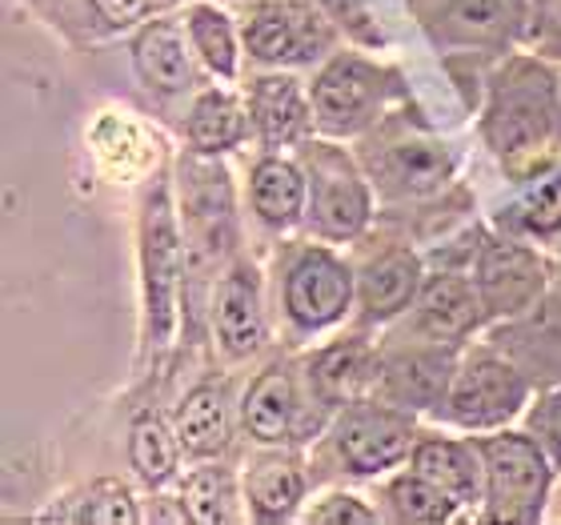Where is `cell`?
<instances>
[{
  "mask_svg": "<svg viewBox=\"0 0 561 525\" xmlns=\"http://www.w3.org/2000/svg\"><path fill=\"white\" fill-rule=\"evenodd\" d=\"M377 362H381V350L374 353L365 345V338L337 341V345L309 357V386L317 389L325 406H345L353 397H362L365 386L377 381Z\"/></svg>",
  "mask_w": 561,
  "mask_h": 525,
  "instance_id": "24",
  "label": "cell"
},
{
  "mask_svg": "<svg viewBox=\"0 0 561 525\" xmlns=\"http://www.w3.org/2000/svg\"><path fill=\"white\" fill-rule=\"evenodd\" d=\"M249 197H253V213L270 229H293L309 213V176L297 161L261 157L249 176Z\"/></svg>",
  "mask_w": 561,
  "mask_h": 525,
  "instance_id": "23",
  "label": "cell"
},
{
  "mask_svg": "<svg viewBox=\"0 0 561 525\" xmlns=\"http://www.w3.org/2000/svg\"><path fill=\"white\" fill-rule=\"evenodd\" d=\"M301 421L305 401L297 389V374L285 362H273L249 386L245 401H241V425L257 445L280 449V445L301 442Z\"/></svg>",
  "mask_w": 561,
  "mask_h": 525,
  "instance_id": "19",
  "label": "cell"
},
{
  "mask_svg": "<svg viewBox=\"0 0 561 525\" xmlns=\"http://www.w3.org/2000/svg\"><path fill=\"white\" fill-rule=\"evenodd\" d=\"M133 65L140 81L157 93H188L197 84L193 57L185 48V33L176 21H149L133 41Z\"/></svg>",
  "mask_w": 561,
  "mask_h": 525,
  "instance_id": "22",
  "label": "cell"
},
{
  "mask_svg": "<svg viewBox=\"0 0 561 525\" xmlns=\"http://www.w3.org/2000/svg\"><path fill=\"white\" fill-rule=\"evenodd\" d=\"M386 498H389L393 517H401V522H421V525L454 522L457 510H461L442 486H433V481L425 478V473H417V469H410V473H401V478L389 481Z\"/></svg>",
  "mask_w": 561,
  "mask_h": 525,
  "instance_id": "31",
  "label": "cell"
},
{
  "mask_svg": "<svg viewBox=\"0 0 561 525\" xmlns=\"http://www.w3.org/2000/svg\"><path fill=\"white\" fill-rule=\"evenodd\" d=\"M181 510L197 525H229L237 522V486L225 466L193 469L181 486Z\"/></svg>",
  "mask_w": 561,
  "mask_h": 525,
  "instance_id": "30",
  "label": "cell"
},
{
  "mask_svg": "<svg viewBox=\"0 0 561 525\" xmlns=\"http://www.w3.org/2000/svg\"><path fill=\"white\" fill-rule=\"evenodd\" d=\"M333 445H337V461L353 478H374L386 469L401 466L413 457L417 445V418L413 409H401L386 397L365 401L353 397L345 401L333 421Z\"/></svg>",
  "mask_w": 561,
  "mask_h": 525,
  "instance_id": "7",
  "label": "cell"
},
{
  "mask_svg": "<svg viewBox=\"0 0 561 525\" xmlns=\"http://www.w3.org/2000/svg\"><path fill=\"white\" fill-rule=\"evenodd\" d=\"M485 466V522L529 525L546 514L553 481V457L534 433L473 437Z\"/></svg>",
  "mask_w": 561,
  "mask_h": 525,
  "instance_id": "3",
  "label": "cell"
},
{
  "mask_svg": "<svg viewBox=\"0 0 561 525\" xmlns=\"http://www.w3.org/2000/svg\"><path fill=\"white\" fill-rule=\"evenodd\" d=\"M357 301V273L329 249H301L285 273V313L301 333L345 321Z\"/></svg>",
  "mask_w": 561,
  "mask_h": 525,
  "instance_id": "13",
  "label": "cell"
},
{
  "mask_svg": "<svg viewBox=\"0 0 561 525\" xmlns=\"http://www.w3.org/2000/svg\"><path fill=\"white\" fill-rule=\"evenodd\" d=\"M241 41L261 65H309L333 45V21L305 0H257L245 12Z\"/></svg>",
  "mask_w": 561,
  "mask_h": 525,
  "instance_id": "11",
  "label": "cell"
},
{
  "mask_svg": "<svg viewBox=\"0 0 561 525\" xmlns=\"http://www.w3.org/2000/svg\"><path fill=\"white\" fill-rule=\"evenodd\" d=\"M305 517L317 525H374L377 522L374 510H369L362 498H353V493H329L325 502H317Z\"/></svg>",
  "mask_w": 561,
  "mask_h": 525,
  "instance_id": "37",
  "label": "cell"
},
{
  "mask_svg": "<svg viewBox=\"0 0 561 525\" xmlns=\"http://www.w3.org/2000/svg\"><path fill=\"white\" fill-rule=\"evenodd\" d=\"M245 502L257 522H289L305 502V469L293 454H265L245 473Z\"/></svg>",
  "mask_w": 561,
  "mask_h": 525,
  "instance_id": "26",
  "label": "cell"
},
{
  "mask_svg": "<svg viewBox=\"0 0 561 525\" xmlns=\"http://www.w3.org/2000/svg\"><path fill=\"white\" fill-rule=\"evenodd\" d=\"M425 269L410 246H386L369 253L357 269V305H362L365 326H386L405 309H413Z\"/></svg>",
  "mask_w": 561,
  "mask_h": 525,
  "instance_id": "17",
  "label": "cell"
},
{
  "mask_svg": "<svg viewBox=\"0 0 561 525\" xmlns=\"http://www.w3.org/2000/svg\"><path fill=\"white\" fill-rule=\"evenodd\" d=\"M152 9H161V0H93V12L108 28H133L149 16Z\"/></svg>",
  "mask_w": 561,
  "mask_h": 525,
  "instance_id": "38",
  "label": "cell"
},
{
  "mask_svg": "<svg viewBox=\"0 0 561 525\" xmlns=\"http://www.w3.org/2000/svg\"><path fill=\"white\" fill-rule=\"evenodd\" d=\"M317 129L329 137H362L386 117V109L405 96V84L393 69L365 57L341 53L317 72L313 81Z\"/></svg>",
  "mask_w": 561,
  "mask_h": 525,
  "instance_id": "4",
  "label": "cell"
},
{
  "mask_svg": "<svg viewBox=\"0 0 561 525\" xmlns=\"http://www.w3.org/2000/svg\"><path fill=\"white\" fill-rule=\"evenodd\" d=\"M317 9L333 21L337 33H345L350 41H357V45H365V48L386 45V33H381V24H377V16L369 12L365 0H317Z\"/></svg>",
  "mask_w": 561,
  "mask_h": 525,
  "instance_id": "34",
  "label": "cell"
},
{
  "mask_svg": "<svg viewBox=\"0 0 561 525\" xmlns=\"http://www.w3.org/2000/svg\"><path fill=\"white\" fill-rule=\"evenodd\" d=\"M529 433L550 449L553 461H561V386H550L529 409Z\"/></svg>",
  "mask_w": 561,
  "mask_h": 525,
  "instance_id": "35",
  "label": "cell"
},
{
  "mask_svg": "<svg viewBox=\"0 0 561 525\" xmlns=\"http://www.w3.org/2000/svg\"><path fill=\"white\" fill-rule=\"evenodd\" d=\"M213 338L229 357H249L265 341V301L253 261H233L213 285Z\"/></svg>",
  "mask_w": 561,
  "mask_h": 525,
  "instance_id": "16",
  "label": "cell"
},
{
  "mask_svg": "<svg viewBox=\"0 0 561 525\" xmlns=\"http://www.w3.org/2000/svg\"><path fill=\"white\" fill-rule=\"evenodd\" d=\"M161 4H173V0H161Z\"/></svg>",
  "mask_w": 561,
  "mask_h": 525,
  "instance_id": "39",
  "label": "cell"
},
{
  "mask_svg": "<svg viewBox=\"0 0 561 525\" xmlns=\"http://www.w3.org/2000/svg\"><path fill=\"white\" fill-rule=\"evenodd\" d=\"M81 522H96V525H137V502H133V493L125 481L117 478H105L96 481L93 490L84 493L81 502Z\"/></svg>",
  "mask_w": 561,
  "mask_h": 525,
  "instance_id": "33",
  "label": "cell"
},
{
  "mask_svg": "<svg viewBox=\"0 0 561 525\" xmlns=\"http://www.w3.org/2000/svg\"><path fill=\"white\" fill-rule=\"evenodd\" d=\"M185 28H188V45L201 57V65L209 72H217L221 81H233L237 77V33L233 21L225 16L221 9L213 4H193L185 12Z\"/></svg>",
  "mask_w": 561,
  "mask_h": 525,
  "instance_id": "29",
  "label": "cell"
},
{
  "mask_svg": "<svg viewBox=\"0 0 561 525\" xmlns=\"http://www.w3.org/2000/svg\"><path fill=\"white\" fill-rule=\"evenodd\" d=\"M365 173L374 176L381 197L425 201L454 181V157L425 125L405 113H386L362 145Z\"/></svg>",
  "mask_w": 561,
  "mask_h": 525,
  "instance_id": "2",
  "label": "cell"
},
{
  "mask_svg": "<svg viewBox=\"0 0 561 525\" xmlns=\"http://www.w3.org/2000/svg\"><path fill=\"white\" fill-rule=\"evenodd\" d=\"M473 285H478L485 321H510L546 297L550 269L514 237H481L478 258H473Z\"/></svg>",
  "mask_w": 561,
  "mask_h": 525,
  "instance_id": "12",
  "label": "cell"
},
{
  "mask_svg": "<svg viewBox=\"0 0 561 525\" xmlns=\"http://www.w3.org/2000/svg\"><path fill=\"white\" fill-rule=\"evenodd\" d=\"M249 125H253V121L245 117V109L237 105L229 93H217V89H213V93H201L185 125L188 149L205 152V157H221V152L237 149V145L245 140Z\"/></svg>",
  "mask_w": 561,
  "mask_h": 525,
  "instance_id": "27",
  "label": "cell"
},
{
  "mask_svg": "<svg viewBox=\"0 0 561 525\" xmlns=\"http://www.w3.org/2000/svg\"><path fill=\"white\" fill-rule=\"evenodd\" d=\"M561 133L558 72L538 57H510L490 77V101L481 117V137L505 164H534Z\"/></svg>",
  "mask_w": 561,
  "mask_h": 525,
  "instance_id": "1",
  "label": "cell"
},
{
  "mask_svg": "<svg viewBox=\"0 0 561 525\" xmlns=\"http://www.w3.org/2000/svg\"><path fill=\"white\" fill-rule=\"evenodd\" d=\"M181 437L176 430L164 425L161 413H137L129 430V457H133V469H137V478L149 486V490H161L169 481L176 478V466H181Z\"/></svg>",
  "mask_w": 561,
  "mask_h": 525,
  "instance_id": "28",
  "label": "cell"
},
{
  "mask_svg": "<svg viewBox=\"0 0 561 525\" xmlns=\"http://www.w3.org/2000/svg\"><path fill=\"white\" fill-rule=\"evenodd\" d=\"M481 321H485V309H481L473 281L454 273V269H442V273L425 277L417 301H413V338L461 345Z\"/></svg>",
  "mask_w": 561,
  "mask_h": 525,
  "instance_id": "18",
  "label": "cell"
},
{
  "mask_svg": "<svg viewBox=\"0 0 561 525\" xmlns=\"http://www.w3.org/2000/svg\"><path fill=\"white\" fill-rule=\"evenodd\" d=\"M181 181H185L181 209H185L188 277L209 281L237 241L233 185L217 157H205V152H193L181 161Z\"/></svg>",
  "mask_w": 561,
  "mask_h": 525,
  "instance_id": "6",
  "label": "cell"
},
{
  "mask_svg": "<svg viewBox=\"0 0 561 525\" xmlns=\"http://www.w3.org/2000/svg\"><path fill=\"white\" fill-rule=\"evenodd\" d=\"M249 121L265 149L305 145L317 129L313 96H305L301 81L289 72H265L249 89Z\"/></svg>",
  "mask_w": 561,
  "mask_h": 525,
  "instance_id": "20",
  "label": "cell"
},
{
  "mask_svg": "<svg viewBox=\"0 0 561 525\" xmlns=\"http://www.w3.org/2000/svg\"><path fill=\"white\" fill-rule=\"evenodd\" d=\"M529 389V377L505 353L485 345L457 365L454 389L437 413L461 430H502L526 409Z\"/></svg>",
  "mask_w": 561,
  "mask_h": 525,
  "instance_id": "8",
  "label": "cell"
},
{
  "mask_svg": "<svg viewBox=\"0 0 561 525\" xmlns=\"http://www.w3.org/2000/svg\"><path fill=\"white\" fill-rule=\"evenodd\" d=\"M490 345L529 377V386H561V293H546L522 317L497 321Z\"/></svg>",
  "mask_w": 561,
  "mask_h": 525,
  "instance_id": "15",
  "label": "cell"
},
{
  "mask_svg": "<svg viewBox=\"0 0 561 525\" xmlns=\"http://www.w3.org/2000/svg\"><path fill=\"white\" fill-rule=\"evenodd\" d=\"M413 469L442 486L457 505H485V466L478 442H449V437H417Z\"/></svg>",
  "mask_w": 561,
  "mask_h": 525,
  "instance_id": "21",
  "label": "cell"
},
{
  "mask_svg": "<svg viewBox=\"0 0 561 525\" xmlns=\"http://www.w3.org/2000/svg\"><path fill=\"white\" fill-rule=\"evenodd\" d=\"M301 169L309 176V213L305 221L313 225V233L329 241H350L369 225L374 201L365 185L362 169L350 152L325 140H305Z\"/></svg>",
  "mask_w": 561,
  "mask_h": 525,
  "instance_id": "9",
  "label": "cell"
},
{
  "mask_svg": "<svg viewBox=\"0 0 561 525\" xmlns=\"http://www.w3.org/2000/svg\"><path fill=\"white\" fill-rule=\"evenodd\" d=\"M529 45L561 57V0H529Z\"/></svg>",
  "mask_w": 561,
  "mask_h": 525,
  "instance_id": "36",
  "label": "cell"
},
{
  "mask_svg": "<svg viewBox=\"0 0 561 525\" xmlns=\"http://www.w3.org/2000/svg\"><path fill=\"white\" fill-rule=\"evenodd\" d=\"M437 48L505 53L529 21V0H410Z\"/></svg>",
  "mask_w": 561,
  "mask_h": 525,
  "instance_id": "10",
  "label": "cell"
},
{
  "mask_svg": "<svg viewBox=\"0 0 561 525\" xmlns=\"http://www.w3.org/2000/svg\"><path fill=\"white\" fill-rule=\"evenodd\" d=\"M457 345L430 338H413L405 345L381 353L377 362V397L401 409H442L457 377Z\"/></svg>",
  "mask_w": 561,
  "mask_h": 525,
  "instance_id": "14",
  "label": "cell"
},
{
  "mask_svg": "<svg viewBox=\"0 0 561 525\" xmlns=\"http://www.w3.org/2000/svg\"><path fill=\"white\" fill-rule=\"evenodd\" d=\"M140 273H145V321L152 345H169L176 329V305L185 297L188 253L185 233L169 201V185H157L140 213Z\"/></svg>",
  "mask_w": 561,
  "mask_h": 525,
  "instance_id": "5",
  "label": "cell"
},
{
  "mask_svg": "<svg viewBox=\"0 0 561 525\" xmlns=\"http://www.w3.org/2000/svg\"><path fill=\"white\" fill-rule=\"evenodd\" d=\"M514 221L526 229V233L553 237L561 229V173L541 176L538 185L529 189L526 201L514 209Z\"/></svg>",
  "mask_w": 561,
  "mask_h": 525,
  "instance_id": "32",
  "label": "cell"
},
{
  "mask_svg": "<svg viewBox=\"0 0 561 525\" xmlns=\"http://www.w3.org/2000/svg\"><path fill=\"white\" fill-rule=\"evenodd\" d=\"M176 437L193 457H221L233 442V421H229V393L217 381H201L188 389L176 409Z\"/></svg>",
  "mask_w": 561,
  "mask_h": 525,
  "instance_id": "25",
  "label": "cell"
}]
</instances>
